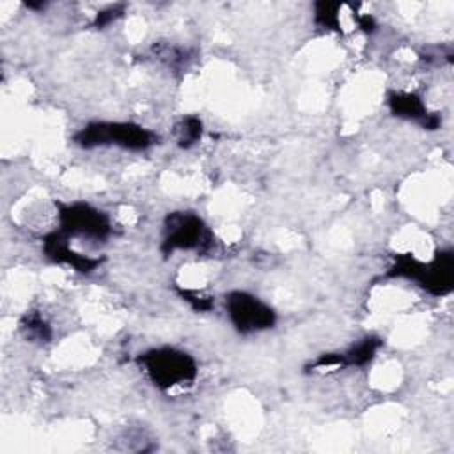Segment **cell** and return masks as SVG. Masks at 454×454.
<instances>
[{
	"mask_svg": "<svg viewBox=\"0 0 454 454\" xmlns=\"http://www.w3.org/2000/svg\"><path fill=\"white\" fill-rule=\"evenodd\" d=\"M76 142L83 147L117 145L122 149H147L154 144V135L131 122H96L89 124L76 135Z\"/></svg>",
	"mask_w": 454,
	"mask_h": 454,
	"instance_id": "cell-2",
	"label": "cell"
},
{
	"mask_svg": "<svg viewBox=\"0 0 454 454\" xmlns=\"http://www.w3.org/2000/svg\"><path fill=\"white\" fill-rule=\"evenodd\" d=\"M60 222L64 232L87 239H103L110 231L108 218L99 209L80 202L64 206Z\"/></svg>",
	"mask_w": 454,
	"mask_h": 454,
	"instance_id": "cell-5",
	"label": "cell"
},
{
	"mask_svg": "<svg viewBox=\"0 0 454 454\" xmlns=\"http://www.w3.org/2000/svg\"><path fill=\"white\" fill-rule=\"evenodd\" d=\"M140 365L147 378L163 390L190 383L197 374L195 360L188 353L174 348H160L144 353Z\"/></svg>",
	"mask_w": 454,
	"mask_h": 454,
	"instance_id": "cell-1",
	"label": "cell"
},
{
	"mask_svg": "<svg viewBox=\"0 0 454 454\" xmlns=\"http://www.w3.org/2000/svg\"><path fill=\"white\" fill-rule=\"evenodd\" d=\"M211 245V232L202 220L193 213H174L167 218L163 247L167 252L174 250H200Z\"/></svg>",
	"mask_w": 454,
	"mask_h": 454,
	"instance_id": "cell-4",
	"label": "cell"
},
{
	"mask_svg": "<svg viewBox=\"0 0 454 454\" xmlns=\"http://www.w3.org/2000/svg\"><path fill=\"white\" fill-rule=\"evenodd\" d=\"M200 137V121L190 117L186 121H183V128L179 129V142L181 145H190L193 144L197 138Z\"/></svg>",
	"mask_w": 454,
	"mask_h": 454,
	"instance_id": "cell-7",
	"label": "cell"
},
{
	"mask_svg": "<svg viewBox=\"0 0 454 454\" xmlns=\"http://www.w3.org/2000/svg\"><path fill=\"white\" fill-rule=\"evenodd\" d=\"M225 309L232 326L241 333L268 330L275 323L273 309L257 296L245 291L231 293L225 298Z\"/></svg>",
	"mask_w": 454,
	"mask_h": 454,
	"instance_id": "cell-3",
	"label": "cell"
},
{
	"mask_svg": "<svg viewBox=\"0 0 454 454\" xmlns=\"http://www.w3.org/2000/svg\"><path fill=\"white\" fill-rule=\"evenodd\" d=\"M392 110L401 115V117H408V119H422L427 114L424 105L420 103V99L413 94H394L390 99Z\"/></svg>",
	"mask_w": 454,
	"mask_h": 454,
	"instance_id": "cell-6",
	"label": "cell"
}]
</instances>
